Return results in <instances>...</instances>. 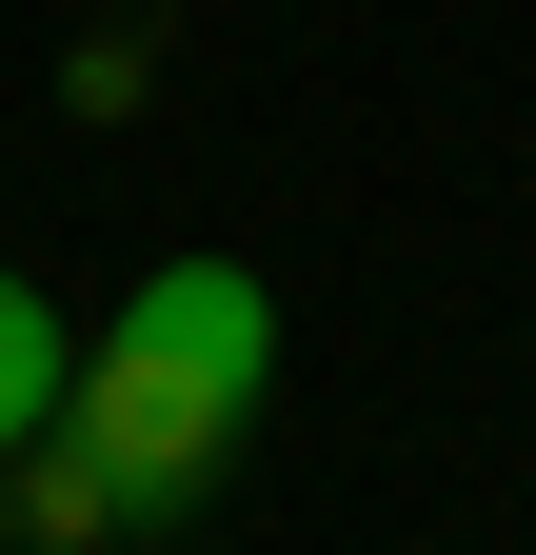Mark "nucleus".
<instances>
[{
    "mask_svg": "<svg viewBox=\"0 0 536 555\" xmlns=\"http://www.w3.org/2000/svg\"><path fill=\"white\" fill-rule=\"evenodd\" d=\"M258 377H279V298H258L239 258H159L140 298L80 337V377H60V456L100 476V516H179L199 476L239 456Z\"/></svg>",
    "mask_w": 536,
    "mask_h": 555,
    "instance_id": "1",
    "label": "nucleus"
},
{
    "mask_svg": "<svg viewBox=\"0 0 536 555\" xmlns=\"http://www.w3.org/2000/svg\"><path fill=\"white\" fill-rule=\"evenodd\" d=\"M60 377H80V337H60V318H40V278L0 258V456H40V437H60Z\"/></svg>",
    "mask_w": 536,
    "mask_h": 555,
    "instance_id": "2",
    "label": "nucleus"
}]
</instances>
